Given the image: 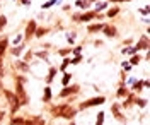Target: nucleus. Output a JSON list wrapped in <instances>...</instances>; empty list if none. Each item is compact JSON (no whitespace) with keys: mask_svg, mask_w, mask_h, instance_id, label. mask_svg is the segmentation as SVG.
<instances>
[{"mask_svg":"<svg viewBox=\"0 0 150 125\" xmlns=\"http://www.w3.org/2000/svg\"><path fill=\"white\" fill-rule=\"evenodd\" d=\"M106 103V98L104 96H94V98H89L82 101L79 105V110H85V108H92V106H97V105H104Z\"/></svg>","mask_w":150,"mask_h":125,"instance_id":"2","label":"nucleus"},{"mask_svg":"<svg viewBox=\"0 0 150 125\" xmlns=\"http://www.w3.org/2000/svg\"><path fill=\"white\" fill-rule=\"evenodd\" d=\"M14 2H16V0H14Z\"/></svg>","mask_w":150,"mask_h":125,"instance_id":"50","label":"nucleus"},{"mask_svg":"<svg viewBox=\"0 0 150 125\" xmlns=\"http://www.w3.org/2000/svg\"><path fill=\"white\" fill-rule=\"evenodd\" d=\"M24 125H45V120H43L41 116H33V118L26 120Z\"/></svg>","mask_w":150,"mask_h":125,"instance_id":"17","label":"nucleus"},{"mask_svg":"<svg viewBox=\"0 0 150 125\" xmlns=\"http://www.w3.org/2000/svg\"><path fill=\"white\" fill-rule=\"evenodd\" d=\"M133 48H135V51H140V50H145V51H147V50H149V36L143 34V36L137 41V45H135Z\"/></svg>","mask_w":150,"mask_h":125,"instance_id":"10","label":"nucleus"},{"mask_svg":"<svg viewBox=\"0 0 150 125\" xmlns=\"http://www.w3.org/2000/svg\"><path fill=\"white\" fill-rule=\"evenodd\" d=\"M94 45H96V46H103V41H101V39H97V41H96Z\"/></svg>","mask_w":150,"mask_h":125,"instance_id":"45","label":"nucleus"},{"mask_svg":"<svg viewBox=\"0 0 150 125\" xmlns=\"http://www.w3.org/2000/svg\"><path fill=\"white\" fill-rule=\"evenodd\" d=\"M7 26V17L4 16V14H0V33L4 31V28Z\"/></svg>","mask_w":150,"mask_h":125,"instance_id":"37","label":"nucleus"},{"mask_svg":"<svg viewBox=\"0 0 150 125\" xmlns=\"http://www.w3.org/2000/svg\"><path fill=\"white\" fill-rule=\"evenodd\" d=\"M111 113H112V116H114L118 122H121V124H126V116L121 113V106L118 105V103L111 105Z\"/></svg>","mask_w":150,"mask_h":125,"instance_id":"7","label":"nucleus"},{"mask_svg":"<svg viewBox=\"0 0 150 125\" xmlns=\"http://www.w3.org/2000/svg\"><path fill=\"white\" fill-rule=\"evenodd\" d=\"M24 122H26V120H24V118H21V116H12V120H10L9 122V125H24Z\"/></svg>","mask_w":150,"mask_h":125,"instance_id":"25","label":"nucleus"},{"mask_svg":"<svg viewBox=\"0 0 150 125\" xmlns=\"http://www.w3.org/2000/svg\"><path fill=\"white\" fill-rule=\"evenodd\" d=\"M140 12L143 14V16H147V14H149V5H145L143 9H140Z\"/></svg>","mask_w":150,"mask_h":125,"instance_id":"42","label":"nucleus"},{"mask_svg":"<svg viewBox=\"0 0 150 125\" xmlns=\"http://www.w3.org/2000/svg\"><path fill=\"white\" fill-rule=\"evenodd\" d=\"M67 105H58V106H51L50 108V113H51V116H58L60 118V115H62V111L65 110Z\"/></svg>","mask_w":150,"mask_h":125,"instance_id":"15","label":"nucleus"},{"mask_svg":"<svg viewBox=\"0 0 150 125\" xmlns=\"http://www.w3.org/2000/svg\"><path fill=\"white\" fill-rule=\"evenodd\" d=\"M56 72H58V69H56L55 65H51V67H50V70H48V76H46V79H45V81H46V84H48V86H50V84L53 82V79H55Z\"/></svg>","mask_w":150,"mask_h":125,"instance_id":"13","label":"nucleus"},{"mask_svg":"<svg viewBox=\"0 0 150 125\" xmlns=\"http://www.w3.org/2000/svg\"><path fill=\"white\" fill-rule=\"evenodd\" d=\"M7 46H9V38H2V39H0V57H4V55H5Z\"/></svg>","mask_w":150,"mask_h":125,"instance_id":"19","label":"nucleus"},{"mask_svg":"<svg viewBox=\"0 0 150 125\" xmlns=\"http://www.w3.org/2000/svg\"><path fill=\"white\" fill-rule=\"evenodd\" d=\"M24 39V36L22 34H16V38H14V41H12V45L14 46H17V45H21V41Z\"/></svg>","mask_w":150,"mask_h":125,"instance_id":"39","label":"nucleus"},{"mask_svg":"<svg viewBox=\"0 0 150 125\" xmlns=\"http://www.w3.org/2000/svg\"><path fill=\"white\" fill-rule=\"evenodd\" d=\"M133 105L140 106V108H145V106L149 105V101H147L145 98H137V96H135V101H133Z\"/></svg>","mask_w":150,"mask_h":125,"instance_id":"22","label":"nucleus"},{"mask_svg":"<svg viewBox=\"0 0 150 125\" xmlns=\"http://www.w3.org/2000/svg\"><path fill=\"white\" fill-rule=\"evenodd\" d=\"M142 60H143V57H140V53H135V55H131V58H130V62H128V64H130L131 67H135V65H138V64H140Z\"/></svg>","mask_w":150,"mask_h":125,"instance_id":"20","label":"nucleus"},{"mask_svg":"<svg viewBox=\"0 0 150 125\" xmlns=\"http://www.w3.org/2000/svg\"><path fill=\"white\" fill-rule=\"evenodd\" d=\"M70 53H72V48H70V46H68V48H62V50H58V55H60V57H63V58H65L67 55H70Z\"/></svg>","mask_w":150,"mask_h":125,"instance_id":"35","label":"nucleus"},{"mask_svg":"<svg viewBox=\"0 0 150 125\" xmlns=\"http://www.w3.org/2000/svg\"><path fill=\"white\" fill-rule=\"evenodd\" d=\"M68 65H70V58H67V57H65V58H63V62H62V65L58 67V70H60V72H65Z\"/></svg>","mask_w":150,"mask_h":125,"instance_id":"31","label":"nucleus"},{"mask_svg":"<svg viewBox=\"0 0 150 125\" xmlns=\"http://www.w3.org/2000/svg\"><path fill=\"white\" fill-rule=\"evenodd\" d=\"M79 91H80V86H79V84H74V86H65L62 91H60V94H58V96H60V98H68V96L77 94Z\"/></svg>","mask_w":150,"mask_h":125,"instance_id":"6","label":"nucleus"},{"mask_svg":"<svg viewBox=\"0 0 150 125\" xmlns=\"http://www.w3.org/2000/svg\"><path fill=\"white\" fill-rule=\"evenodd\" d=\"M70 125H75V124H74V122H70Z\"/></svg>","mask_w":150,"mask_h":125,"instance_id":"49","label":"nucleus"},{"mask_svg":"<svg viewBox=\"0 0 150 125\" xmlns=\"http://www.w3.org/2000/svg\"><path fill=\"white\" fill-rule=\"evenodd\" d=\"M36 29H38L36 21H34V19H31V21L28 22V24H26V31H24V34H22V36H24V39H22V41H24V43H26V41H29V39L33 38V36H34Z\"/></svg>","mask_w":150,"mask_h":125,"instance_id":"4","label":"nucleus"},{"mask_svg":"<svg viewBox=\"0 0 150 125\" xmlns=\"http://www.w3.org/2000/svg\"><path fill=\"white\" fill-rule=\"evenodd\" d=\"M24 50H26V43H24V41H22V43H21V45H17V46H14V48L10 50V53H12V55H14V57L17 58L19 55H21V53H22V51H24Z\"/></svg>","mask_w":150,"mask_h":125,"instance_id":"16","label":"nucleus"},{"mask_svg":"<svg viewBox=\"0 0 150 125\" xmlns=\"http://www.w3.org/2000/svg\"><path fill=\"white\" fill-rule=\"evenodd\" d=\"M92 19H103V16L97 14L96 10H87V12H82L79 16V22H91Z\"/></svg>","mask_w":150,"mask_h":125,"instance_id":"5","label":"nucleus"},{"mask_svg":"<svg viewBox=\"0 0 150 125\" xmlns=\"http://www.w3.org/2000/svg\"><path fill=\"white\" fill-rule=\"evenodd\" d=\"M70 79H72V74H70V72H63V79H62V86H63V87H65V86H68Z\"/></svg>","mask_w":150,"mask_h":125,"instance_id":"29","label":"nucleus"},{"mask_svg":"<svg viewBox=\"0 0 150 125\" xmlns=\"http://www.w3.org/2000/svg\"><path fill=\"white\" fill-rule=\"evenodd\" d=\"M75 5H77L79 9H82V10H87L89 7H91V2H89V0H77Z\"/></svg>","mask_w":150,"mask_h":125,"instance_id":"21","label":"nucleus"},{"mask_svg":"<svg viewBox=\"0 0 150 125\" xmlns=\"http://www.w3.org/2000/svg\"><path fill=\"white\" fill-rule=\"evenodd\" d=\"M89 2H91V4H92V2H97V0H89Z\"/></svg>","mask_w":150,"mask_h":125,"instance_id":"47","label":"nucleus"},{"mask_svg":"<svg viewBox=\"0 0 150 125\" xmlns=\"http://www.w3.org/2000/svg\"><path fill=\"white\" fill-rule=\"evenodd\" d=\"M149 86H150V82L145 79V81H143V87H145V89H149Z\"/></svg>","mask_w":150,"mask_h":125,"instance_id":"44","label":"nucleus"},{"mask_svg":"<svg viewBox=\"0 0 150 125\" xmlns=\"http://www.w3.org/2000/svg\"><path fill=\"white\" fill-rule=\"evenodd\" d=\"M121 67L125 69L126 72H130V70H131V65H130V64H128V62H123V64H121Z\"/></svg>","mask_w":150,"mask_h":125,"instance_id":"41","label":"nucleus"},{"mask_svg":"<svg viewBox=\"0 0 150 125\" xmlns=\"http://www.w3.org/2000/svg\"><path fill=\"white\" fill-rule=\"evenodd\" d=\"M75 116H77V108H74V106H70V105H67L65 110L62 111L60 118H65V120H70V122H72Z\"/></svg>","mask_w":150,"mask_h":125,"instance_id":"8","label":"nucleus"},{"mask_svg":"<svg viewBox=\"0 0 150 125\" xmlns=\"http://www.w3.org/2000/svg\"><path fill=\"white\" fill-rule=\"evenodd\" d=\"M21 5H31V0H19Z\"/></svg>","mask_w":150,"mask_h":125,"instance_id":"43","label":"nucleus"},{"mask_svg":"<svg viewBox=\"0 0 150 125\" xmlns=\"http://www.w3.org/2000/svg\"><path fill=\"white\" fill-rule=\"evenodd\" d=\"M4 118H5V111H0V122H2Z\"/></svg>","mask_w":150,"mask_h":125,"instance_id":"46","label":"nucleus"},{"mask_svg":"<svg viewBox=\"0 0 150 125\" xmlns=\"http://www.w3.org/2000/svg\"><path fill=\"white\" fill-rule=\"evenodd\" d=\"M16 96L21 99V106L22 105H28L29 103V99H28V94H26V87H24V82H16Z\"/></svg>","mask_w":150,"mask_h":125,"instance_id":"3","label":"nucleus"},{"mask_svg":"<svg viewBox=\"0 0 150 125\" xmlns=\"http://www.w3.org/2000/svg\"><path fill=\"white\" fill-rule=\"evenodd\" d=\"M103 28H104L103 22H94V24H89V26H87V33L94 34V33H99V31H103Z\"/></svg>","mask_w":150,"mask_h":125,"instance_id":"12","label":"nucleus"},{"mask_svg":"<svg viewBox=\"0 0 150 125\" xmlns=\"http://www.w3.org/2000/svg\"><path fill=\"white\" fill-rule=\"evenodd\" d=\"M133 101H135V94H128V96H126V101H125V103H123V108H130L131 105H133Z\"/></svg>","mask_w":150,"mask_h":125,"instance_id":"26","label":"nucleus"},{"mask_svg":"<svg viewBox=\"0 0 150 125\" xmlns=\"http://www.w3.org/2000/svg\"><path fill=\"white\" fill-rule=\"evenodd\" d=\"M104 118H106V111H99L96 118V125H104Z\"/></svg>","mask_w":150,"mask_h":125,"instance_id":"27","label":"nucleus"},{"mask_svg":"<svg viewBox=\"0 0 150 125\" xmlns=\"http://www.w3.org/2000/svg\"><path fill=\"white\" fill-rule=\"evenodd\" d=\"M120 12H121V10H120V7H112V9H108V12H106V17H116Z\"/></svg>","mask_w":150,"mask_h":125,"instance_id":"24","label":"nucleus"},{"mask_svg":"<svg viewBox=\"0 0 150 125\" xmlns=\"http://www.w3.org/2000/svg\"><path fill=\"white\" fill-rule=\"evenodd\" d=\"M12 67L16 69V70H19V72H22V74H28L29 70V64H26V62H22L21 58H16L14 62H12Z\"/></svg>","mask_w":150,"mask_h":125,"instance_id":"9","label":"nucleus"},{"mask_svg":"<svg viewBox=\"0 0 150 125\" xmlns=\"http://www.w3.org/2000/svg\"><path fill=\"white\" fill-rule=\"evenodd\" d=\"M0 91H2V82H0Z\"/></svg>","mask_w":150,"mask_h":125,"instance_id":"48","label":"nucleus"},{"mask_svg":"<svg viewBox=\"0 0 150 125\" xmlns=\"http://www.w3.org/2000/svg\"><path fill=\"white\" fill-rule=\"evenodd\" d=\"M82 60H84V57H82V55H75L74 58H70V64H72V65H79Z\"/></svg>","mask_w":150,"mask_h":125,"instance_id":"34","label":"nucleus"},{"mask_svg":"<svg viewBox=\"0 0 150 125\" xmlns=\"http://www.w3.org/2000/svg\"><path fill=\"white\" fill-rule=\"evenodd\" d=\"M108 5H109V4H108V2H101V4H99V5H97V7H96V12H97V14H99V12H101V10H104V9H108Z\"/></svg>","mask_w":150,"mask_h":125,"instance_id":"38","label":"nucleus"},{"mask_svg":"<svg viewBox=\"0 0 150 125\" xmlns=\"http://www.w3.org/2000/svg\"><path fill=\"white\" fill-rule=\"evenodd\" d=\"M34 57L41 58V60H45V62H48V51H36L34 53Z\"/></svg>","mask_w":150,"mask_h":125,"instance_id":"36","label":"nucleus"},{"mask_svg":"<svg viewBox=\"0 0 150 125\" xmlns=\"http://www.w3.org/2000/svg\"><path fill=\"white\" fill-rule=\"evenodd\" d=\"M131 89L140 93L142 89H143V81H135V82H133V86H131Z\"/></svg>","mask_w":150,"mask_h":125,"instance_id":"30","label":"nucleus"},{"mask_svg":"<svg viewBox=\"0 0 150 125\" xmlns=\"http://www.w3.org/2000/svg\"><path fill=\"white\" fill-rule=\"evenodd\" d=\"M51 99H53L51 87H50V86H45V89H43V103H50Z\"/></svg>","mask_w":150,"mask_h":125,"instance_id":"14","label":"nucleus"},{"mask_svg":"<svg viewBox=\"0 0 150 125\" xmlns=\"http://www.w3.org/2000/svg\"><path fill=\"white\" fill-rule=\"evenodd\" d=\"M55 4H60V0H48L46 4H43V5H41V9H43V10H45V9H50V7H53Z\"/></svg>","mask_w":150,"mask_h":125,"instance_id":"33","label":"nucleus"},{"mask_svg":"<svg viewBox=\"0 0 150 125\" xmlns=\"http://www.w3.org/2000/svg\"><path fill=\"white\" fill-rule=\"evenodd\" d=\"M33 57H34V51H31V50H29V51L24 53V57L21 58V60H22V62H26V64H29V62L33 60Z\"/></svg>","mask_w":150,"mask_h":125,"instance_id":"28","label":"nucleus"},{"mask_svg":"<svg viewBox=\"0 0 150 125\" xmlns=\"http://www.w3.org/2000/svg\"><path fill=\"white\" fill-rule=\"evenodd\" d=\"M2 93H4V96L7 98V103L10 105V113L16 115V111L21 108V99H19V98L16 96V93L10 91V89H2Z\"/></svg>","mask_w":150,"mask_h":125,"instance_id":"1","label":"nucleus"},{"mask_svg":"<svg viewBox=\"0 0 150 125\" xmlns=\"http://www.w3.org/2000/svg\"><path fill=\"white\" fill-rule=\"evenodd\" d=\"M48 33H50V29H48V28H39V26H38L34 36H36V38H43V36H45V34H48Z\"/></svg>","mask_w":150,"mask_h":125,"instance_id":"23","label":"nucleus"},{"mask_svg":"<svg viewBox=\"0 0 150 125\" xmlns=\"http://www.w3.org/2000/svg\"><path fill=\"white\" fill-rule=\"evenodd\" d=\"M103 33H104V36H108V38H116V36H118L116 26H111V24H104Z\"/></svg>","mask_w":150,"mask_h":125,"instance_id":"11","label":"nucleus"},{"mask_svg":"<svg viewBox=\"0 0 150 125\" xmlns=\"http://www.w3.org/2000/svg\"><path fill=\"white\" fill-rule=\"evenodd\" d=\"M72 53H74V55H80V53H82V46H75V48L72 50Z\"/></svg>","mask_w":150,"mask_h":125,"instance_id":"40","label":"nucleus"},{"mask_svg":"<svg viewBox=\"0 0 150 125\" xmlns=\"http://www.w3.org/2000/svg\"><path fill=\"white\" fill-rule=\"evenodd\" d=\"M121 51H123V55H135V53H137L133 46H123Z\"/></svg>","mask_w":150,"mask_h":125,"instance_id":"32","label":"nucleus"},{"mask_svg":"<svg viewBox=\"0 0 150 125\" xmlns=\"http://www.w3.org/2000/svg\"><path fill=\"white\" fill-rule=\"evenodd\" d=\"M128 94H130V89L125 86V84L120 86V87H118V91H116V96H118V98H126Z\"/></svg>","mask_w":150,"mask_h":125,"instance_id":"18","label":"nucleus"}]
</instances>
